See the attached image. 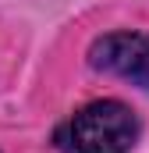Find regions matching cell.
<instances>
[{
    "mask_svg": "<svg viewBox=\"0 0 149 153\" xmlns=\"http://www.w3.org/2000/svg\"><path fill=\"white\" fill-rule=\"evenodd\" d=\"M142 135V117L124 100H89L78 107L60 128L57 146L60 153H131Z\"/></svg>",
    "mask_w": 149,
    "mask_h": 153,
    "instance_id": "cell-1",
    "label": "cell"
},
{
    "mask_svg": "<svg viewBox=\"0 0 149 153\" xmlns=\"http://www.w3.org/2000/svg\"><path fill=\"white\" fill-rule=\"evenodd\" d=\"M85 61L100 75L124 78L149 93V32L139 29H114L89 43Z\"/></svg>",
    "mask_w": 149,
    "mask_h": 153,
    "instance_id": "cell-2",
    "label": "cell"
}]
</instances>
